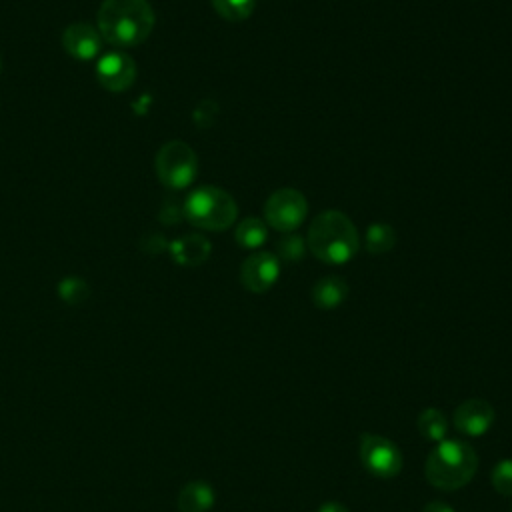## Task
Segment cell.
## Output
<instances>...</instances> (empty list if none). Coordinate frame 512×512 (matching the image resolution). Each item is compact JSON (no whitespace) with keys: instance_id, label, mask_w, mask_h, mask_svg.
I'll return each instance as SVG.
<instances>
[{"instance_id":"16","label":"cell","mask_w":512,"mask_h":512,"mask_svg":"<svg viewBox=\"0 0 512 512\" xmlns=\"http://www.w3.org/2000/svg\"><path fill=\"white\" fill-rule=\"evenodd\" d=\"M418 430L430 442H440L448 434V420L442 410L426 408L418 416Z\"/></svg>"},{"instance_id":"3","label":"cell","mask_w":512,"mask_h":512,"mask_svg":"<svg viewBox=\"0 0 512 512\" xmlns=\"http://www.w3.org/2000/svg\"><path fill=\"white\" fill-rule=\"evenodd\" d=\"M478 470L474 448L456 438L440 440L426 458L424 476L438 490H458L466 486Z\"/></svg>"},{"instance_id":"7","label":"cell","mask_w":512,"mask_h":512,"mask_svg":"<svg viewBox=\"0 0 512 512\" xmlns=\"http://www.w3.org/2000/svg\"><path fill=\"white\" fill-rule=\"evenodd\" d=\"M308 214V202L296 188H280L264 204V220L270 228L290 234L294 232Z\"/></svg>"},{"instance_id":"21","label":"cell","mask_w":512,"mask_h":512,"mask_svg":"<svg viewBox=\"0 0 512 512\" xmlns=\"http://www.w3.org/2000/svg\"><path fill=\"white\" fill-rule=\"evenodd\" d=\"M304 250H306L304 240L298 234H292V232L282 236V240L278 242V256L286 262L300 260L304 256Z\"/></svg>"},{"instance_id":"2","label":"cell","mask_w":512,"mask_h":512,"mask_svg":"<svg viewBox=\"0 0 512 512\" xmlns=\"http://www.w3.org/2000/svg\"><path fill=\"white\" fill-rule=\"evenodd\" d=\"M306 248L324 264H346L358 252L356 226L344 212H320L308 228Z\"/></svg>"},{"instance_id":"1","label":"cell","mask_w":512,"mask_h":512,"mask_svg":"<svg viewBox=\"0 0 512 512\" xmlns=\"http://www.w3.org/2000/svg\"><path fill=\"white\" fill-rule=\"evenodd\" d=\"M96 20L104 40L128 48L150 36L156 18L148 0H104Z\"/></svg>"},{"instance_id":"24","label":"cell","mask_w":512,"mask_h":512,"mask_svg":"<svg viewBox=\"0 0 512 512\" xmlns=\"http://www.w3.org/2000/svg\"><path fill=\"white\" fill-rule=\"evenodd\" d=\"M0 68H2V62H0Z\"/></svg>"},{"instance_id":"19","label":"cell","mask_w":512,"mask_h":512,"mask_svg":"<svg viewBox=\"0 0 512 512\" xmlns=\"http://www.w3.org/2000/svg\"><path fill=\"white\" fill-rule=\"evenodd\" d=\"M58 296L66 302V304H82L88 296H90V286L86 284V280L78 278V276H68L62 278L58 284Z\"/></svg>"},{"instance_id":"14","label":"cell","mask_w":512,"mask_h":512,"mask_svg":"<svg viewBox=\"0 0 512 512\" xmlns=\"http://www.w3.org/2000/svg\"><path fill=\"white\" fill-rule=\"evenodd\" d=\"M210 254V244L200 234H188L172 244V256L182 266H198Z\"/></svg>"},{"instance_id":"12","label":"cell","mask_w":512,"mask_h":512,"mask_svg":"<svg viewBox=\"0 0 512 512\" xmlns=\"http://www.w3.org/2000/svg\"><path fill=\"white\" fill-rule=\"evenodd\" d=\"M216 502L214 488L204 480L188 482L176 500L180 512H208Z\"/></svg>"},{"instance_id":"15","label":"cell","mask_w":512,"mask_h":512,"mask_svg":"<svg viewBox=\"0 0 512 512\" xmlns=\"http://www.w3.org/2000/svg\"><path fill=\"white\" fill-rule=\"evenodd\" d=\"M234 238H236L238 246H242L246 250H256V248H260L268 240L266 222L256 218V216H248V218H244L236 226Z\"/></svg>"},{"instance_id":"17","label":"cell","mask_w":512,"mask_h":512,"mask_svg":"<svg viewBox=\"0 0 512 512\" xmlns=\"http://www.w3.org/2000/svg\"><path fill=\"white\" fill-rule=\"evenodd\" d=\"M396 244V232L392 226L388 224H372L366 230V250L370 254H384L388 250H392Z\"/></svg>"},{"instance_id":"23","label":"cell","mask_w":512,"mask_h":512,"mask_svg":"<svg viewBox=\"0 0 512 512\" xmlns=\"http://www.w3.org/2000/svg\"><path fill=\"white\" fill-rule=\"evenodd\" d=\"M316 512H350V510L340 502H324Z\"/></svg>"},{"instance_id":"4","label":"cell","mask_w":512,"mask_h":512,"mask_svg":"<svg viewBox=\"0 0 512 512\" xmlns=\"http://www.w3.org/2000/svg\"><path fill=\"white\" fill-rule=\"evenodd\" d=\"M184 216L200 230L220 232L234 224L238 206L226 190L216 186H200L188 194L184 202Z\"/></svg>"},{"instance_id":"11","label":"cell","mask_w":512,"mask_h":512,"mask_svg":"<svg viewBox=\"0 0 512 512\" xmlns=\"http://www.w3.org/2000/svg\"><path fill=\"white\" fill-rule=\"evenodd\" d=\"M62 46L76 60H92L100 52L102 36L88 22H72L62 32Z\"/></svg>"},{"instance_id":"18","label":"cell","mask_w":512,"mask_h":512,"mask_svg":"<svg viewBox=\"0 0 512 512\" xmlns=\"http://www.w3.org/2000/svg\"><path fill=\"white\" fill-rule=\"evenodd\" d=\"M210 2L214 10L228 22H242L256 8V0H210Z\"/></svg>"},{"instance_id":"22","label":"cell","mask_w":512,"mask_h":512,"mask_svg":"<svg viewBox=\"0 0 512 512\" xmlns=\"http://www.w3.org/2000/svg\"><path fill=\"white\" fill-rule=\"evenodd\" d=\"M422 512H456L450 504H446V502H442V500H432V502H428L424 508H422Z\"/></svg>"},{"instance_id":"5","label":"cell","mask_w":512,"mask_h":512,"mask_svg":"<svg viewBox=\"0 0 512 512\" xmlns=\"http://www.w3.org/2000/svg\"><path fill=\"white\" fill-rule=\"evenodd\" d=\"M158 180L172 190L190 186L198 174L196 152L182 140L166 142L154 160Z\"/></svg>"},{"instance_id":"8","label":"cell","mask_w":512,"mask_h":512,"mask_svg":"<svg viewBox=\"0 0 512 512\" xmlns=\"http://www.w3.org/2000/svg\"><path fill=\"white\" fill-rule=\"evenodd\" d=\"M280 276V260L272 252H254L242 262L240 282L254 294L268 292Z\"/></svg>"},{"instance_id":"9","label":"cell","mask_w":512,"mask_h":512,"mask_svg":"<svg viewBox=\"0 0 512 512\" xmlns=\"http://www.w3.org/2000/svg\"><path fill=\"white\" fill-rule=\"evenodd\" d=\"M96 80L110 92H124L136 80V64L124 52H108L96 62Z\"/></svg>"},{"instance_id":"6","label":"cell","mask_w":512,"mask_h":512,"mask_svg":"<svg viewBox=\"0 0 512 512\" xmlns=\"http://www.w3.org/2000/svg\"><path fill=\"white\" fill-rule=\"evenodd\" d=\"M360 462L362 466L376 478L390 480L400 474L404 458L396 442H392L386 436L364 432L360 436Z\"/></svg>"},{"instance_id":"20","label":"cell","mask_w":512,"mask_h":512,"mask_svg":"<svg viewBox=\"0 0 512 512\" xmlns=\"http://www.w3.org/2000/svg\"><path fill=\"white\" fill-rule=\"evenodd\" d=\"M492 486L500 496H512V458H502L492 468Z\"/></svg>"},{"instance_id":"13","label":"cell","mask_w":512,"mask_h":512,"mask_svg":"<svg viewBox=\"0 0 512 512\" xmlns=\"http://www.w3.org/2000/svg\"><path fill=\"white\" fill-rule=\"evenodd\" d=\"M312 302L320 310L338 308L348 296V284L340 276H324L312 286Z\"/></svg>"},{"instance_id":"10","label":"cell","mask_w":512,"mask_h":512,"mask_svg":"<svg viewBox=\"0 0 512 512\" xmlns=\"http://www.w3.org/2000/svg\"><path fill=\"white\" fill-rule=\"evenodd\" d=\"M494 416L496 414L490 402L482 398H468L456 406L452 414V422L460 434L478 438L492 428Z\"/></svg>"}]
</instances>
